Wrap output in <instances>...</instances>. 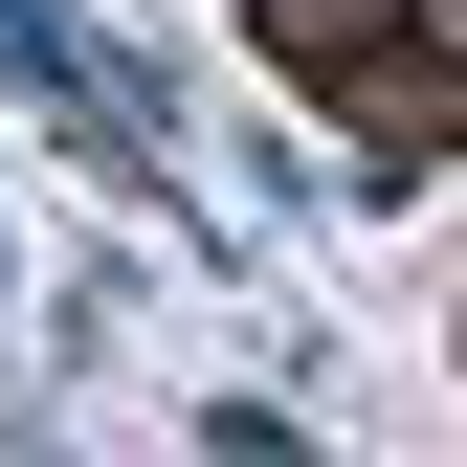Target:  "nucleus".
Returning a JSON list of instances; mask_svg holds the SVG:
<instances>
[{
	"mask_svg": "<svg viewBox=\"0 0 467 467\" xmlns=\"http://www.w3.org/2000/svg\"><path fill=\"white\" fill-rule=\"evenodd\" d=\"M423 67H445V89H467V0H423Z\"/></svg>",
	"mask_w": 467,
	"mask_h": 467,
	"instance_id": "nucleus-1",
	"label": "nucleus"
}]
</instances>
